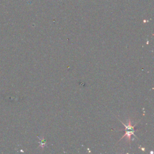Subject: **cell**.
I'll return each instance as SVG.
<instances>
[{"instance_id": "cell-1", "label": "cell", "mask_w": 154, "mask_h": 154, "mask_svg": "<svg viewBox=\"0 0 154 154\" xmlns=\"http://www.w3.org/2000/svg\"><path fill=\"white\" fill-rule=\"evenodd\" d=\"M123 125H124V124H123ZM125 125V128H126V132H125V135H123V137H122L121 139H122L123 137H125V136H126V137H128V139L130 140L131 134L135 135H134V131H135V130H134V126H132L131 120L129 121L128 125V126H126V125Z\"/></svg>"}]
</instances>
